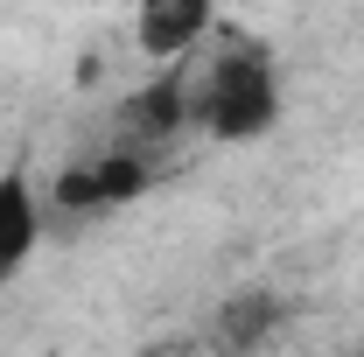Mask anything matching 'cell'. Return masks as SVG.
Returning a JSON list of instances; mask_svg holds the SVG:
<instances>
[{"label": "cell", "instance_id": "obj_5", "mask_svg": "<svg viewBox=\"0 0 364 357\" xmlns=\"http://www.w3.org/2000/svg\"><path fill=\"white\" fill-rule=\"evenodd\" d=\"M147 176H154V161H147L140 147H112V154L91 161V182H98V203H105V211H112V203H134L140 189H147Z\"/></svg>", "mask_w": 364, "mask_h": 357}, {"label": "cell", "instance_id": "obj_3", "mask_svg": "<svg viewBox=\"0 0 364 357\" xmlns=\"http://www.w3.org/2000/svg\"><path fill=\"white\" fill-rule=\"evenodd\" d=\"M210 14H218V0H140V14H134V43H140V56H154V63L189 56V49L203 43Z\"/></svg>", "mask_w": 364, "mask_h": 357}, {"label": "cell", "instance_id": "obj_2", "mask_svg": "<svg viewBox=\"0 0 364 357\" xmlns=\"http://www.w3.org/2000/svg\"><path fill=\"white\" fill-rule=\"evenodd\" d=\"M196 119V98L182 91V78H154V85H140L127 105H119V147H140V154H154V147H168Z\"/></svg>", "mask_w": 364, "mask_h": 357}, {"label": "cell", "instance_id": "obj_6", "mask_svg": "<svg viewBox=\"0 0 364 357\" xmlns=\"http://www.w3.org/2000/svg\"><path fill=\"white\" fill-rule=\"evenodd\" d=\"M273 322H280V302H273V294H238V302H225V322H218V336L245 351V343L273 336Z\"/></svg>", "mask_w": 364, "mask_h": 357}, {"label": "cell", "instance_id": "obj_4", "mask_svg": "<svg viewBox=\"0 0 364 357\" xmlns=\"http://www.w3.org/2000/svg\"><path fill=\"white\" fill-rule=\"evenodd\" d=\"M36 238H43V203L21 169H7L0 176V287L36 260Z\"/></svg>", "mask_w": 364, "mask_h": 357}, {"label": "cell", "instance_id": "obj_7", "mask_svg": "<svg viewBox=\"0 0 364 357\" xmlns=\"http://www.w3.org/2000/svg\"><path fill=\"white\" fill-rule=\"evenodd\" d=\"M56 211H63V218H91V211H105V203H98V182H91V161L56 176Z\"/></svg>", "mask_w": 364, "mask_h": 357}, {"label": "cell", "instance_id": "obj_1", "mask_svg": "<svg viewBox=\"0 0 364 357\" xmlns=\"http://www.w3.org/2000/svg\"><path fill=\"white\" fill-rule=\"evenodd\" d=\"M189 98H196V127L210 140H259L280 119V78H273L267 49H252V43L225 49L210 63L203 91H189Z\"/></svg>", "mask_w": 364, "mask_h": 357}]
</instances>
